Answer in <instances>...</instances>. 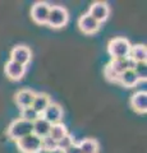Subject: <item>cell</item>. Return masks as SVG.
Here are the masks:
<instances>
[{
    "mask_svg": "<svg viewBox=\"0 0 147 153\" xmlns=\"http://www.w3.org/2000/svg\"><path fill=\"white\" fill-rule=\"evenodd\" d=\"M78 27H79V30L83 33H86V35H93V33H96L100 30V23L97 21H95L90 14L84 13L78 19Z\"/></svg>",
    "mask_w": 147,
    "mask_h": 153,
    "instance_id": "8fae6325",
    "label": "cell"
},
{
    "mask_svg": "<svg viewBox=\"0 0 147 153\" xmlns=\"http://www.w3.org/2000/svg\"><path fill=\"white\" fill-rule=\"evenodd\" d=\"M32 125H34V134L39 138H41V139L49 135L50 129H51V124L49 121H46L44 117L40 116L36 121L32 123Z\"/></svg>",
    "mask_w": 147,
    "mask_h": 153,
    "instance_id": "5bb4252c",
    "label": "cell"
},
{
    "mask_svg": "<svg viewBox=\"0 0 147 153\" xmlns=\"http://www.w3.org/2000/svg\"><path fill=\"white\" fill-rule=\"evenodd\" d=\"M87 14H90L95 21H97L98 23L105 22L110 16V7L104 1H95L91 7H90Z\"/></svg>",
    "mask_w": 147,
    "mask_h": 153,
    "instance_id": "8992f818",
    "label": "cell"
},
{
    "mask_svg": "<svg viewBox=\"0 0 147 153\" xmlns=\"http://www.w3.org/2000/svg\"><path fill=\"white\" fill-rule=\"evenodd\" d=\"M36 92H34L32 89H19L18 92L14 94V102L21 110L27 108V107H32V103H34Z\"/></svg>",
    "mask_w": 147,
    "mask_h": 153,
    "instance_id": "30bf717a",
    "label": "cell"
},
{
    "mask_svg": "<svg viewBox=\"0 0 147 153\" xmlns=\"http://www.w3.org/2000/svg\"><path fill=\"white\" fill-rule=\"evenodd\" d=\"M34 133V125L32 123H28L23 119H16L14 121L10 123V125L7 129V135L9 139H12L14 142L22 139L27 135Z\"/></svg>",
    "mask_w": 147,
    "mask_h": 153,
    "instance_id": "6da1fadb",
    "label": "cell"
},
{
    "mask_svg": "<svg viewBox=\"0 0 147 153\" xmlns=\"http://www.w3.org/2000/svg\"><path fill=\"white\" fill-rule=\"evenodd\" d=\"M107 65L110 66L115 74L120 75L125 70H129V57H127V59H111V61Z\"/></svg>",
    "mask_w": 147,
    "mask_h": 153,
    "instance_id": "e0dca14e",
    "label": "cell"
},
{
    "mask_svg": "<svg viewBox=\"0 0 147 153\" xmlns=\"http://www.w3.org/2000/svg\"><path fill=\"white\" fill-rule=\"evenodd\" d=\"M104 76L109 80V82H113V83H118V74H115L114 71L111 70V68L109 65L105 66V69H104Z\"/></svg>",
    "mask_w": 147,
    "mask_h": 153,
    "instance_id": "cb8c5ba5",
    "label": "cell"
},
{
    "mask_svg": "<svg viewBox=\"0 0 147 153\" xmlns=\"http://www.w3.org/2000/svg\"><path fill=\"white\" fill-rule=\"evenodd\" d=\"M61 153H82V152H81L79 146L77 144V143H74V144H72L70 147H68L67 149H64Z\"/></svg>",
    "mask_w": 147,
    "mask_h": 153,
    "instance_id": "d4e9b609",
    "label": "cell"
},
{
    "mask_svg": "<svg viewBox=\"0 0 147 153\" xmlns=\"http://www.w3.org/2000/svg\"><path fill=\"white\" fill-rule=\"evenodd\" d=\"M138 82H140V79L133 70H125L124 73L118 76V83L125 88L134 87V85L138 84Z\"/></svg>",
    "mask_w": 147,
    "mask_h": 153,
    "instance_id": "9a60e30c",
    "label": "cell"
},
{
    "mask_svg": "<svg viewBox=\"0 0 147 153\" xmlns=\"http://www.w3.org/2000/svg\"><path fill=\"white\" fill-rule=\"evenodd\" d=\"M32 59V51L30 50V47H27L25 45H17L12 49L10 52V60L16 61V63L27 66L30 64V61Z\"/></svg>",
    "mask_w": 147,
    "mask_h": 153,
    "instance_id": "52a82bcc",
    "label": "cell"
},
{
    "mask_svg": "<svg viewBox=\"0 0 147 153\" xmlns=\"http://www.w3.org/2000/svg\"><path fill=\"white\" fill-rule=\"evenodd\" d=\"M41 151H45V152H55V151H58V142L54 140L53 138H50L49 135L42 138L41 139Z\"/></svg>",
    "mask_w": 147,
    "mask_h": 153,
    "instance_id": "ffe728a7",
    "label": "cell"
},
{
    "mask_svg": "<svg viewBox=\"0 0 147 153\" xmlns=\"http://www.w3.org/2000/svg\"><path fill=\"white\" fill-rule=\"evenodd\" d=\"M26 69H27V66L18 64V63H16V61L9 60L5 63V66H4V73H5V75L10 80H13V82H18V80H21L23 76H25Z\"/></svg>",
    "mask_w": 147,
    "mask_h": 153,
    "instance_id": "ba28073f",
    "label": "cell"
},
{
    "mask_svg": "<svg viewBox=\"0 0 147 153\" xmlns=\"http://www.w3.org/2000/svg\"><path fill=\"white\" fill-rule=\"evenodd\" d=\"M69 21L68 10L61 5H51L46 25L51 28H63Z\"/></svg>",
    "mask_w": 147,
    "mask_h": 153,
    "instance_id": "3957f363",
    "label": "cell"
},
{
    "mask_svg": "<svg viewBox=\"0 0 147 153\" xmlns=\"http://www.w3.org/2000/svg\"><path fill=\"white\" fill-rule=\"evenodd\" d=\"M133 71L136 73V75L138 76L140 80H146L147 79V66L146 63H136V66Z\"/></svg>",
    "mask_w": 147,
    "mask_h": 153,
    "instance_id": "603a6c76",
    "label": "cell"
},
{
    "mask_svg": "<svg viewBox=\"0 0 147 153\" xmlns=\"http://www.w3.org/2000/svg\"><path fill=\"white\" fill-rule=\"evenodd\" d=\"M50 4H47L45 1H39L32 5L31 9V17L32 21L37 25H46L47 18H49V13H50Z\"/></svg>",
    "mask_w": 147,
    "mask_h": 153,
    "instance_id": "5b68a950",
    "label": "cell"
},
{
    "mask_svg": "<svg viewBox=\"0 0 147 153\" xmlns=\"http://www.w3.org/2000/svg\"><path fill=\"white\" fill-rule=\"evenodd\" d=\"M74 137L70 135V134L68 133L67 135H64L63 138H61L60 140H58V151L63 152L64 149H67L68 147H70L72 144H74Z\"/></svg>",
    "mask_w": 147,
    "mask_h": 153,
    "instance_id": "7402d4cb",
    "label": "cell"
},
{
    "mask_svg": "<svg viewBox=\"0 0 147 153\" xmlns=\"http://www.w3.org/2000/svg\"><path fill=\"white\" fill-rule=\"evenodd\" d=\"M78 146L82 153H98V149H100L98 142L96 139H92V138H87V139L81 140L78 143Z\"/></svg>",
    "mask_w": 147,
    "mask_h": 153,
    "instance_id": "ac0fdd59",
    "label": "cell"
},
{
    "mask_svg": "<svg viewBox=\"0 0 147 153\" xmlns=\"http://www.w3.org/2000/svg\"><path fill=\"white\" fill-rule=\"evenodd\" d=\"M40 116H41V115L37 114L32 107H27V108L21 110V119H23V120H26V121H28V123L36 121Z\"/></svg>",
    "mask_w": 147,
    "mask_h": 153,
    "instance_id": "44dd1931",
    "label": "cell"
},
{
    "mask_svg": "<svg viewBox=\"0 0 147 153\" xmlns=\"http://www.w3.org/2000/svg\"><path fill=\"white\" fill-rule=\"evenodd\" d=\"M17 147L21 153H40L41 152V138L34 133L22 139L17 140Z\"/></svg>",
    "mask_w": 147,
    "mask_h": 153,
    "instance_id": "277c9868",
    "label": "cell"
},
{
    "mask_svg": "<svg viewBox=\"0 0 147 153\" xmlns=\"http://www.w3.org/2000/svg\"><path fill=\"white\" fill-rule=\"evenodd\" d=\"M131 106L137 114L143 115L147 112V92L146 91H138L132 94Z\"/></svg>",
    "mask_w": 147,
    "mask_h": 153,
    "instance_id": "7c38bea8",
    "label": "cell"
},
{
    "mask_svg": "<svg viewBox=\"0 0 147 153\" xmlns=\"http://www.w3.org/2000/svg\"><path fill=\"white\" fill-rule=\"evenodd\" d=\"M131 42L124 37H115L109 41L107 52L111 59H127L131 52Z\"/></svg>",
    "mask_w": 147,
    "mask_h": 153,
    "instance_id": "7a4b0ae2",
    "label": "cell"
},
{
    "mask_svg": "<svg viewBox=\"0 0 147 153\" xmlns=\"http://www.w3.org/2000/svg\"><path fill=\"white\" fill-rule=\"evenodd\" d=\"M129 59L133 60L134 63H146L147 60V49L145 45H132L131 52H129Z\"/></svg>",
    "mask_w": 147,
    "mask_h": 153,
    "instance_id": "2e32d148",
    "label": "cell"
},
{
    "mask_svg": "<svg viewBox=\"0 0 147 153\" xmlns=\"http://www.w3.org/2000/svg\"><path fill=\"white\" fill-rule=\"evenodd\" d=\"M53 102L50 98V96L47 93H36L35 96V100H34V103H32V108L35 110L37 114H42L47 108V106Z\"/></svg>",
    "mask_w": 147,
    "mask_h": 153,
    "instance_id": "4fadbf2b",
    "label": "cell"
},
{
    "mask_svg": "<svg viewBox=\"0 0 147 153\" xmlns=\"http://www.w3.org/2000/svg\"><path fill=\"white\" fill-rule=\"evenodd\" d=\"M63 115H64V112H63V108H61L60 105L51 102L45 111L41 114V117H44L46 121H49L51 125H54V124L61 123Z\"/></svg>",
    "mask_w": 147,
    "mask_h": 153,
    "instance_id": "9c48e42d",
    "label": "cell"
},
{
    "mask_svg": "<svg viewBox=\"0 0 147 153\" xmlns=\"http://www.w3.org/2000/svg\"><path fill=\"white\" fill-rule=\"evenodd\" d=\"M67 134H68L67 126H65L63 123H58V124H54V125H51L49 137L53 138L54 140L58 142V140H60L64 135H67Z\"/></svg>",
    "mask_w": 147,
    "mask_h": 153,
    "instance_id": "d6986e66",
    "label": "cell"
}]
</instances>
